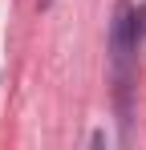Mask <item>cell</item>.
Returning <instances> with one entry per match:
<instances>
[{
  "label": "cell",
  "mask_w": 146,
  "mask_h": 150,
  "mask_svg": "<svg viewBox=\"0 0 146 150\" xmlns=\"http://www.w3.org/2000/svg\"><path fill=\"white\" fill-rule=\"evenodd\" d=\"M49 4H53V0H41V8H49Z\"/></svg>",
  "instance_id": "3957f363"
},
{
  "label": "cell",
  "mask_w": 146,
  "mask_h": 150,
  "mask_svg": "<svg viewBox=\"0 0 146 150\" xmlns=\"http://www.w3.org/2000/svg\"><path fill=\"white\" fill-rule=\"evenodd\" d=\"M134 45H138L134 4H130V0H118V4H114V25H110V49H114V69H118L122 89L130 85V61H134Z\"/></svg>",
  "instance_id": "6da1fadb"
},
{
  "label": "cell",
  "mask_w": 146,
  "mask_h": 150,
  "mask_svg": "<svg viewBox=\"0 0 146 150\" xmlns=\"http://www.w3.org/2000/svg\"><path fill=\"white\" fill-rule=\"evenodd\" d=\"M134 28H138V37H142V33H146V4H142V8H138V12H134Z\"/></svg>",
  "instance_id": "7a4b0ae2"
}]
</instances>
